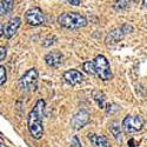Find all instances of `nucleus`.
<instances>
[{"mask_svg":"<svg viewBox=\"0 0 147 147\" xmlns=\"http://www.w3.org/2000/svg\"><path fill=\"white\" fill-rule=\"evenodd\" d=\"M45 101L39 99L35 102L33 109L28 113L27 117V128L33 139L39 140L44 136V126H42V118L45 112Z\"/></svg>","mask_w":147,"mask_h":147,"instance_id":"nucleus-1","label":"nucleus"},{"mask_svg":"<svg viewBox=\"0 0 147 147\" xmlns=\"http://www.w3.org/2000/svg\"><path fill=\"white\" fill-rule=\"evenodd\" d=\"M58 24L67 30H78V28H82L85 26H87V19L84 16L76 13V12H65V13H61L58 19H57Z\"/></svg>","mask_w":147,"mask_h":147,"instance_id":"nucleus-2","label":"nucleus"},{"mask_svg":"<svg viewBox=\"0 0 147 147\" xmlns=\"http://www.w3.org/2000/svg\"><path fill=\"white\" fill-rule=\"evenodd\" d=\"M94 63H95V68H96V76L102 81L111 80L113 78L111 67H109V64H108V60L102 54L96 55L94 59Z\"/></svg>","mask_w":147,"mask_h":147,"instance_id":"nucleus-3","label":"nucleus"},{"mask_svg":"<svg viewBox=\"0 0 147 147\" xmlns=\"http://www.w3.org/2000/svg\"><path fill=\"white\" fill-rule=\"evenodd\" d=\"M38 84V71L36 68H30L25 74L19 79V88L22 91L35 90Z\"/></svg>","mask_w":147,"mask_h":147,"instance_id":"nucleus-4","label":"nucleus"},{"mask_svg":"<svg viewBox=\"0 0 147 147\" xmlns=\"http://www.w3.org/2000/svg\"><path fill=\"white\" fill-rule=\"evenodd\" d=\"M145 120L140 115H127L122 120V129L126 133H136L144 128Z\"/></svg>","mask_w":147,"mask_h":147,"instance_id":"nucleus-5","label":"nucleus"},{"mask_svg":"<svg viewBox=\"0 0 147 147\" xmlns=\"http://www.w3.org/2000/svg\"><path fill=\"white\" fill-rule=\"evenodd\" d=\"M25 20L31 26H39L45 22L46 18L39 7H32L25 13Z\"/></svg>","mask_w":147,"mask_h":147,"instance_id":"nucleus-6","label":"nucleus"},{"mask_svg":"<svg viewBox=\"0 0 147 147\" xmlns=\"http://www.w3.org/2000/svg\"><path fill=\"white\" fill-rule=\"evenodd\" d=\"M131 32H133V27L129 25V24H124V25H122L120 28L113 30V31H111L108 33L107 38H106V42L107 44L119 42L127 33H131Z\"/></svg>","mask_w":147,"mask_h":147,"instance_id":"nucleus-7","label":"nucleus"},{"mask_svg":"<svg viewBox=\"0 0 147 147\" xmlns=\"http://www.w3.org/2000/svg\"><path fill=\"white\" fill-rule=\"evenodd\" d=\"M90 121V114L87 111H85V109H81L79 111L74 117L72 118L71 120V127L73 129H80L82 128L84 126H86Z\"/></svg>","mask_w":147,"mask_h":147,"instance_id":"nucleus-8","label":"nucleus"},{"mask_svg":"<svg viewBox=\"0 0 147 147\" xmlns=\"http://www.w3.org/2000/svg\"><path fill=\"white\" fill-rule=\"evenodd\" d=\"M82 79H84L82 73L79 72L78 69H68L64 73V80L71 86H76V85L80 84Z\"/></svg>","mask_w":147,"mask_h":147,"instance_id":"nucleus-9","label":"nucleus"},{"mask_svg":"<svg viewBox=\"0 0 147 147\" xmlns=\"http://www.w3.org/2000/svg\"><path fill=\"white\" fill-rule=\"evenodd\" d=\"M20 25H21V19H20L19 17L13 18L12 20H9V21L7 22V25L5 26V31H4L5 38H6V39H11L12 36H13V35L17 33V31H18L19 27H20Z\"/></svg>","mask_w":147,"mask_h":147,"instance_id":"nucleus-10","label":"nucleus"},{"mask_svg":"<svg viewBox=\"0 0 147 147\" xmlns=\"http://www.w3.org/2000/svg\"><path fill=\"white\" fill-rule=\"evenodd\" d=\"M63 54L59 51H51L45 55V63L50 67H59L63 63Z\"/></svg>","mask_w":147,"mask_h":147,"instance_id":"nucleus-11","label":"nucleus"},{"mask_svg":"<svg viewBox=\"0 0 147 147\" xmlns=\"http://www.w3.org/2000/svg\"><path fill=\"white\" fill-rule=\"evenodd\" d=\"M88 139L94 147H111L107 138L104 136H98V134L91 133V134H88Z\"/></svg>","mask_w":147,"mask_h":147,"instance_id":"nucleus-12","label":"nucleus"},{"mask_svg":"<svg viewBox=\"0 0 147 147\" xmlns=\"http://www.w3.org/2000/svg\"><path fill=\"white\" fill-rule=\"evenodd\" d=\"M14 7V0H1L0 4V16H6Z\"/></svg>","mask_w":147,"mask_h":147,"instance_id":"nucleus-13","label":"nucleus"},{"mask_svg":"<svg viewBox=\"0 0 147 147\" xmlns=\"http://www.w3.org/2000/svg\"><path fill=\"white\" fill-rule=\"evenodd\" d=\"M92 96H93V99H94V101L96 102L98 106H99L100 108H105V106H106V96L101 91L94 90L93 93H92Z\"/></svg>","mask_w":147,"mask_h":147,"instance_id":"nucleus-14","label":"nucleus"},{"mask_svg":"<svg viewBox=\"0 0 147 147\" xmlns=\"http://www.w3.org/2000/svg\"><path fill=\"white\" fill-rule=\"evenodd\" d=\"M133 1H134V0H117V1L114 3V5H113V8H114L115 11L125 9V8H127Z\"/></svg>","mask_w":147,"mask_h":147,"instance_id":"nucleus-15","label":"nucleus"},{"mask_svg":"<svg viewBox=\"0 0 147 147\" xmlns=\"http://www.w3.org/2000/svg\"><path fill=\"white\" fill-rule=\"evenodd\" d=\"M109 131H111V133L114 136L115 139H120L121 137V128L118 124V121H112L111 124H109Z\"/></svg>","mask_w":147,"mask_h":147,"instance_id":"nucleus-16","label":"nucleus"},{"mask_svg":"<svg viewBox=\"0 0 147 147\" xmlns=\"http://www.w3.org/2000/svg\"><path fill=\"white\" fill-rule=\"evenodd\" d=\"M82 68L86 73H88V74L96 76V68H95V63L94 61H86V63H84Z\"/></svg>","mask_w":147,"mask_h":147,"instance_id":"nucleus-17","label":"nucleus"},{"mask_svg":"<svg viewBox=\"0 0 147 147\" xmlns=\"http://www.w3.org/2000/svg\"><path fill=\"white\" fill-rule=\"evenodd\" d=\"M55 40H57L55 35H48L47 38L44 39V41H42V46H44V47H50V46H52V45L55 42Z\"/></svg>","mask_w":147,"mask_h":147,"instance_id":"nucleus-18","label":"nucleus"},{"mask_svg":"<svg viewBox=\"0 0 147 147\" xmlns=\"http://www.w3.org/2000/svg\"><path fill=\"white\" fill-rule=\"evenodd\" d=\"M7 80V74H6V68L4 66H0V85L4 86Z\"/></svg>","mask_w":147,"mask_h":147,"instance_id":"nucleus-19","label":"nucleus"},{"mask_svg":"<svg viewBox=\"0 0 147 147\" xmlns=\"http://www.w3.org/2000/svg\"><path fill=\"white\" fill-rule=\"evenodd\" d=\"M71 147H81V144H80V140L78 139V137H74L72 139Z\"/></svg>","mask_w":147,"mask_h":147,"instance_id":"nucleus-20","label":"nucleus"},{"mask_svg":"<svg viewBox=\"0 0 147 147\" xmlns=\"http://www.w3.org/2000/svg\"><path fill=\"white\" fill-rule=\"evenodd\" d=\"M66 1L73 6H79L80 5V0H66Z\"/></svg>","mask_w":147,"mask_h":147,"instance_id":"nucleus-21","label":"nucleus"},{"mask_svg":"<svg viewBox=\"0 0 147 147\" xmlns=\"http://www.w3.org/2000/svg\"><path fill=\"white\" fill-rule=\"evenodd\" d=\"M0 51H1V55H0V60H4L5 59V57H6V48L5 47H1L0 48Z\"/></svg>","mask_w":147,"mask_h":147,"instance_id":"nucleus-22","label":"nucleus"},{"mask_svg":"<svg viewBox=\"0 0 147 147\" xmlns=\"http://www.w3.org/2000/svg\"><path fill=\"white\" fill-rule=\"evenodd\" d=\"M128 144H129V147H136V145H134V140H133V139H131Z\"/></svg>","mask_w":147,"mask_h":147,"instance_id":"nucleus-23","label":"nucleus"},{"mask_svg":"<svg viewBox=\"0 0 147 147\" xmlns=\"http://www.w3.org/2000/svg\"><path fill=\"white\" fill-rule=\"evenodd\" d=\"M142 7L147 8V0H142Z\"/></svg>","mask_w":147,"mask_h":147,"instance_id":"nucleus-24","label":"nucleus"}]
</instances>
